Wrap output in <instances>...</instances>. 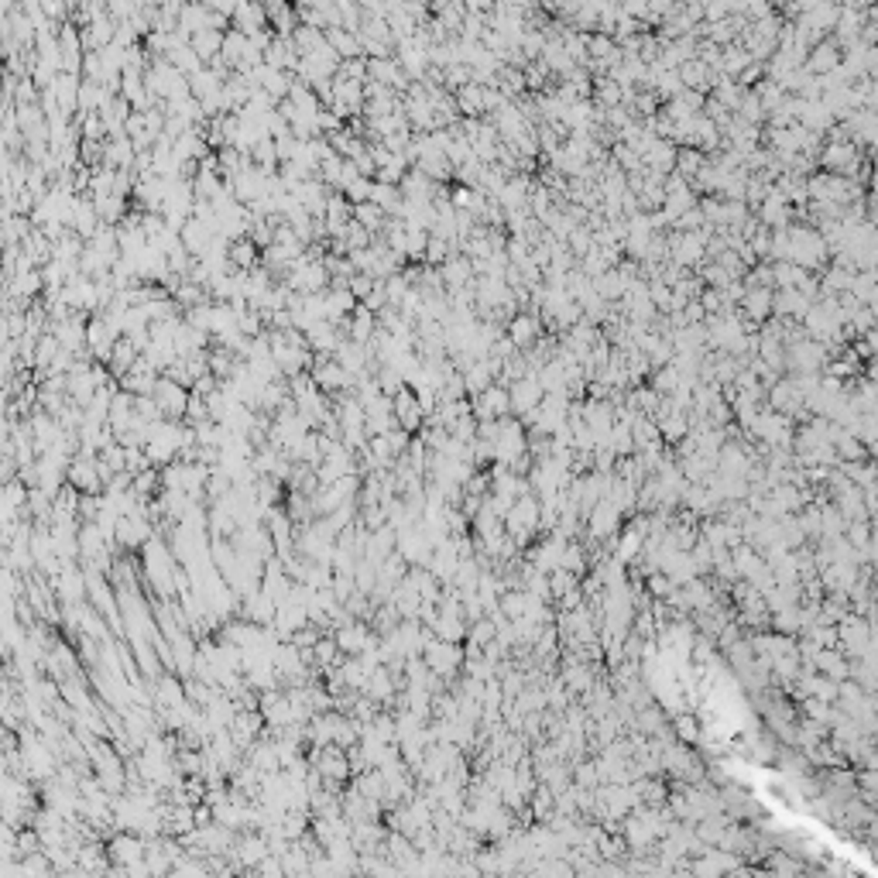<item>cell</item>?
<instances>
[{"label": "cell", "instance_id": "6da1fadb", "mask_svg": "<svg viewBox=\"0 0 878 878\" xmlns=\"http://www.w3.org/2000/svg\"><path fill=\"white\" fill-rule=\"evenodd\" d=\"M152 399H154V405L162 409V416H165V419H175V422H183L185 401H189V391H185V388H179L175 381H169V378H162V374H158Z\"/></svg>", "mask_w": 878, "mask_h": 878}, {"label": "cell", "instance_id": "7a4b0ae2", "mask_svg": "<svg viewBox=\"0 0 878 878\" xmlns=\"http://www.w3.org/2000/svg\"><path fill=\"white\" fill-rule=\"evenodd\" d=\"M542 395H546V391H542L539 381H536L532 374H525V378H518V381H511L508 385L511 416L518 419V416H525V412H532V409H539Z\"/></svg>", "mask_w": 878, "mask_h": 878}, {"label": "cell", "instance_id": "3957f363", "mask_svg": "<svg viewBox=\"0 0 878 878\" xmlns=\"http://www.w3.org/2000/svg\"><path fill=\"white\" fill-rule=\"evenodd\" d=\"M542 333H546V330H542V320L536 316V312H518V316L505 326V337L511 340L515 350H528Z\"/></svg>", "mask_w": 878, "mask_h": 878}, {"label": "cell", "instance_id": "277c9868", "mask_svg": "<svg viewBox=\"0 0 878 878\" xmlns=\"http://www.w3.org/2000/svg\"><path fill=\"white\" fill-rule=\"evenodd\" d=\"M810 306L814 302L803 299L796 289H775L772 292V320H793V323H800Z\"/></svg>", "mask_w": 878, "mask_h": 878}, {"label": "cell", "instance_id": "5b68a950", "mask_svg": "<svg viewBox=\"0 0 878 878\" xmlns=\"http://www.w3.org/2000/svg\"><path fill=\"white\" fill-rule=\"evenodd\" d=\"M837 65H841V48H837L834 38L817 42V45L806 52V62H803V69H806L810 76H827V73L837 69Z\"/></svg>", "mask_w": 878, "mask_h": 878}, {"label": "cell", "instance_id": "8992f818", "mask_svg": "<svg viewBox=\"0 0 878 878\" xmlns=\"http://www.w3.org/2000/svg\"><path fill=\"white\" fill-rule=\"evenodd\" d=\"M391 416H395V422H399L401 432H419L422 429V409H419L416 395L409 391V388H401L399 395L391 399Z\"/></svg>", "mask_w": 878, "mask_h": 878}, {"label": "cell", "instance_id": "52a82bcc", "mask_svg": "<svg viewBox=\"0 0 878 878\" xmlns=\"http://www.w3.org/2000/svg\"><path fill=\"white\" fill-rule=\"evenodd\" d=\"M227 258H231L233 271H251V268H258V261H261L258 247L251 244L247 237H241V241H231V247H227Z\"/></svg>", "mask_w": 878, "mask_h": 878}, {"label": "cell", "instance_id": "ba28073f", "mask_svg": "<svg viewBox=\"0 0 878 878\" xmlns=\"http://www.w3.org/2000/svg\"><path fill=\"white\" fill-rule=\"evenodd\" d=\"M337 642L347 648V652H357V648L368 646V635H364V628H360V625H357V628L350 625V628H343V635H340Z\"/></svg>", "mask_w": 878, "mask_h": 878}, {"label": "cell", "instance_id": "9c48e42d", "mask_svg": "<svg viewBox=\"0 0 878 878\" xmlns=\"http://www.w3.org/2000/svg\"><path fill=\"white\" fill-rule=\"evenodd\" d=\"M374 285H378L374 278H368V275H354V278H350V281H347V292L354 295L357 302H364V299H368V295L374 292Z\"/></svg>", "mask_w": 878, "mask_h": 878}, {"label": "cell", "instance_id": "30bf717a", "mask_svg": "<svg viewBox=\"0 0 878 878\" xmlns=\"http://www.w3.org/2000/svg\"><path fill=\"white\" fill-rule=\"evenodd\" d=\"M45 15L62 17V15H65V7H62V4H45Z\"/></svg>", "mask_w": 878, "mask_h": 878}]
</instances>
